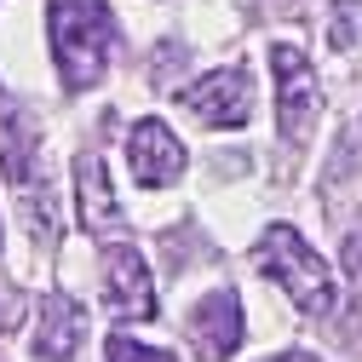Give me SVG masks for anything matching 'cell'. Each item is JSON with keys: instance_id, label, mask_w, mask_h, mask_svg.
Wrapping results in <instances>:
<instances>
[{"instance_id": "9c48e42d", "label": "cell", "mask_w": 362, "mask_h": 362, "mask_svg": "<svg viewBox=\"0 0 362 362\" xmlns=\"http://www.w3.org/2000/svg\"><path fill=\"white\" fill-rule=\"evenodd\" d=\"M75 190H81V224H86L93 236H104L110 224L121 218V207H115L110 173H104V161H98V156H81V161H75Z\"/></svg>"}, {"instance_id": "7a4b0ae2", "label": "cell", "mask_w": 362, "mask_h": 362, "mask_svg": "<svg viewBox=\"0 0 362 362\" xmlns=\"http://www.w3.org/2000/svg\"><path fill=\"white\" fill-rule=\"evenodd\" d=\"M259 270L270 282H276L305 316H322L334 310V270L322 264V253H310L299 230H288V224H270V230L259 236Z\"/></svg>"}, {"instance_id": "30bf717a", "label": "cell", "mask_w": 362, "mask_h": 362, "mask_svg": "<svg viewBox=\"0 0 362 362\" xmlns=\"http://www.w3.org/2000/svg\"><path fill=\"white\" fill-rule=\"evenodd\" d=\"M328 40L345 52V47H362V0H334V29Z\"/></svg>"}, {"instance_id": "6da1fadb", "label": "cell", "mask_w": 362, "mask_h": 362, "mask_svg": "<svg viewBox=\"0 0 362 362\" xmlns=\"http://www.w3.org/2000/svg\"><path fill=\"white\" fill-rule=\"evenodd\" d=\"M110 52H115V18L104 0H52V58L69 93L93 86L110 69Z\"/></svg>"}, {"instance_id": "4fadbf2b", "label": "cell", "mask_w": 362, "mask_h": 362, "mask_svg": "<svg viewBox=\"0 0 362 362\" xmlns=\"http://www.w3.org/2000/svg\"><path fill=\"white\" fill-rule=\"evenodd\" d=\"M264 362H316V356H305V351H282V356H264Z\"/></svg>"}, {"instance_id": "7c38bea8", "label": "cell", "mask_w": 362, "mask_h": 362, "mask_svg": "<svg viewBox=\"0 0 362 362\" xmlns=\"http://www.w3.org/2000/svg\"><path fill=\"white\" fill-rule=\"evenodd\" d=\"M18 322H23V299L12 288H0V334H12Z\"/></svg>"}, {"instance_id": "8fae6325", "label": "cell", "mask_w": 362, "mask_h": 362, "mask_svg": "<svg viewBox=\"0 0 362 362\" xmlns=\"http://www.w3.org/2000/svg\"><path fill=\"white\" fill-rule=\"evenodd\" d=\"M104 362H173L167 351H150L139 339H104Z\"/></svg>"}, {"instance_id": "ba28073f", "label": "cell", "mask_w": 362, "mask_h": 362, "mask_svg": "<svg viewBox=\"0 0 362 362\" xmlns=\"http://www.w3.org/2000/svg\"><path fill=\"white\" fill-rule=\"evenodd\" d=\"M81 334H86V316H81V305H75V299H64V293H52L47 305H40L35 356H40V362H75Z\"/></svg>"}, {"instance_id": "52a82bcc", "label": "cell", "mask_w": 362, "mask_h": 362, "mask_svg": "<svg viewBox=\"0 0 362 362\" xmlns=\"http://www.w3.org/2000/svg\"><path fill=\"white\" fill-rule=\"evenodd\" d=\"M190 339L202 351V362H224L236 345H242V299L236 293H207L190 305Z\"/></svg>"}, {"instance_id": "277c9868", "label": "cell", "mask_w": 362, "mask_h": 362, "mask_svg": "<svg viewBox=\"0 0 362 362\" xmlns=\"http://www.w3.org/2000/svg\"><path fill=\"white\" fill-rule=\"evenodd\" d=\"M185 104L207 127H247V115H253V75H247V64L202 75L196 86H185Z\"/></svg>"}, {"instance_id": "3957f363", "label": "cell", "mask_w": 362, "mask_h": 362, "mask_svg": "<svg viewBox=\"0 0 362 362\" xmlns=\"http://www.w3.org/2000/svg\"><path fill=\"white\" fill-rule=\"evenodd\" d=\"M270 64H276V121H282V139L305 144V132L322 110V86H316V69L305 64L299 47H270Z\"/></svg>"}, {"instance_id": "5b68a950", "label": "cell", "mask_w": 362, "mask_h": 362, "mask_svg": "<svg viewBox=\"0 0 362 362\" xmlns=\"http://www.w3.org/2000/svg\"><path fill=\"white\" fill-rule=\"evenodd\" d=\"M104 299L121 322H150L156 316V282H150V264L139 259V247H104Z\"/></svg>"}, {"instance_id": "8992f818", "label": "cell", "mask_w": 362, "mask_h": 362, "mask_svg": "<svg viewBox=\"0 0 362 362\" xmlns=\"http://www.w3.org/2000/svg\"><path fill=\"white\" fill-rule=\"evenodd\" d=\"M127 161H132V178H139L144 190H167V185L185 178V144H178L161 121H139L132 127Z\"/></svg>"}]
</instances>
